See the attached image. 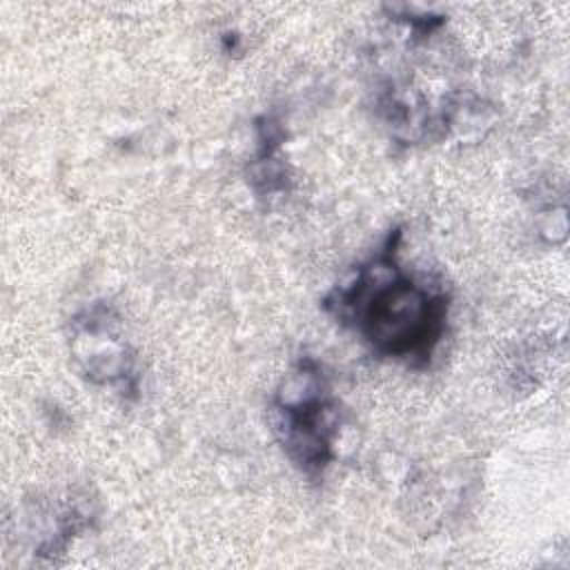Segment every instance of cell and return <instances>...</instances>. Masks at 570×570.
Returning <instances> with one entry per match:
<instances>
[{"instance_id": "6", "label": "cell", "mask_w": 570, "mask_h": 570, "mask_svg": "<svg viewBox=\"0 0 570 570\" xmlns=\"http://www.w3.org/2000/svg\"><path fill=\"white\" fill-rule=\"evenodd\" d=\"M238 47H240V36H238L236 31H227V33L223 36V49H225V53H236Z\"/></svg>"}, {"instance_id": "4", "label": "cell", "mask_w": 570, "mask_h": 570, "mask_svg": "<svg viewBox=\"0 0 570 570\" xmlns=\"http://www.w3.org/2000/svg\"><path fill=\"white\" fill-rule=\"evenodd\" d=\"M96 499L89 492H71L65 497H53L36 501L29 510V532L38 539L33 543V554L38 559L56 561L65 554L69 543L96 521Z\"/></svg>"}, {"instance_id": "3", "label": "cell", "mask_w": 570, "mask_h": 570, "mask_svg": "<svg viewBox=\"0 0 570 570\" xmlns=\"http://www.w3.org/2000/svg\"><path fill=\"white\" fill-rule=\"evenodd\" d=\"M69 354L85 381L109 387L125 401L140 394V370L122 318L107 301L80 307L67 325Z\"/></svg>"}, {"instance_id": "5", "label": "cell", "mask_w": 570, "mask_h": 570, "mask_svg": "<svg viewBox=\"0 0 570 570\" xmlns=\"http://www.w3.org/2000/svg\"><path fill=\"white\" fill-rule=\"evenodd\" d=\"M254 136L256 151L247 165V183L252 191L258 200H272L289 194L292 171L281 156L287 136L283 120L274 111L261 114L254 120Z\"/></svg>"}, {"instance_id": "2", "label": "cell", "mask_w": 570, "mask_h": 570, "mask_svg": "<svg viewBox=\"0 0 570 570\" xmlns=\"http://www.w3.org/2000/svg\"><path fill=\"white\" fill-rule=\"evenodd\" d=\"M274 436L289 463L309 481H321L336 456L338 399L323 363L303 354L269 399Z\"/></svg>"}, {"instance_id": "1", "label": "cell", "mask_w": 570, "mask_h": 570, "mask_svg": "<svg viewBox=\"0 0 570 570\" xmlns=\"http://www.w3.org/2000/svg\"><path fill=\"white\" fill-rule=\"evenodd\" d=\"M401 240L403 229H390L381 247L323 296L321 307L354 330L372 354L425 370L448 332L452 296L441 281L399 263Z\"/></svg>"}]
</instances>
